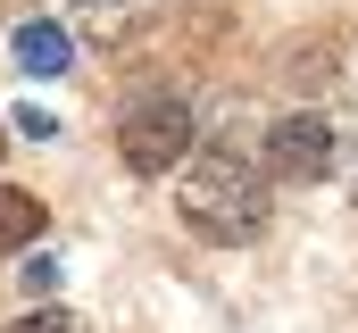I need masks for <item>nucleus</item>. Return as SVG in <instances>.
<instances>
[{"mask_svg":"<svg viewBox=\"0 0 358 333\" xmlns=\"http://www.w3.org/2000/svg\"><path fill=\"white\" fill-rule=\"evenodd\" d=\"M267 175L242 159V150H192L176 183V217L200 234V242H250L267 225Z\"/></svg>","mask_w":358,"mask_h":333,"instance_id":"1","label":"nucleus"},{"mask_svg":"<svg viewBox=\"0 0 358 333\" xmlns=\"http://www.w3.org/2000/svg\"><path fill=\"white\" fill-rule=\"evenodd\" d=\"M117 150L134 175H167V166L192 159V108L183 100H134L125 125H117Z\"/></svg>","mask_w":358,"mask_h":333,"instance_id":"2","label":"nucleus"},{"mask_svg":"<svg viewBox=\"0 0 358 333\" xmlns=\"http://www.w3.org/2000/svg\"><path fill=\"white\" fill-rule=\"evenodd\" d=\"M267 166L283 183H317L334 166V125L325 117H275L267 125Z\"/></svg>","mask_w":358,"mask_h":333,"instance_id":"3","label":"nucleus"},{"mask_svg":"<svg viewBox=\"0 0 358 333\" xmlns=\"http://www.w3.org/2000/svg\"><path fill=\"white\" fill-rule=\"evenodd\" d=\"M67 59H76V42H67V25H50V17H34V25L17 34V67H25L34 83L67 76Z\"/></svg>","mask_w":358,"mask_h":333,"instance_id":"4","label":"nucleus"},{"mask_svg":"<svg viewBox=\"0 0 358 333\" xmlns=\"http://www.w3.org/2000/svg\"><path fill=\"white\" fill-rule=\"evenodd\" d=\"M34 242H42V200L0 183V250H34Z\"/></svg>","mask_w":358,"mask_h":333,"instance_id":"5","label":"nucleus"},{"mask_svg":"<svg viewBox=\"0 0 358 333\" xmlns=\"http://www.w3.org/2000/svg\"><path fill=\"white\" fill-rule=\"evenodd\" d=\"M8 333H84V317H76V309H25Z\"/></svg>","mask_w":358,"mask_h":333,"instance_id":"6","label":"nucleus"},{"mask_svg":"<svg viewBox=\"0 0 358 333\" xmlns=\"http://www.w3.org/2000/svg\"><path fill=\"white\" fill-rule=\"evenodd\" d=\"M59 283V258H25V292H50Z\"/></svg>","mask_w":358,"mask_h":333,"instance_id":"7","label":"nucleus"},{"mask_svg":"<svg viewBox=\"0 0 358 333\" xmlns=\"http://www.w3.org/2000/svg\"><path fill=\"white\" fill-rule=\"evenodd\" d=\"M0 142H8V134H0Z\"/></svg>","mask_w":358,"mask_h":333,"instance_id":"8","label":"nucleus"}]
</instances>
